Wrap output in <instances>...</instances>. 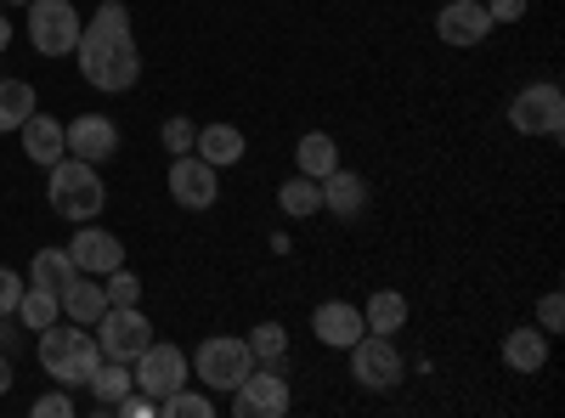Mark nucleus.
<instances>
[{
    "mask_svg": "<svg viewBox=\"0 0 565 418\" xmlns=\"http://www.w3.org/2000/svg\"><path fill=\"white\" fill-rule=\"evenodd\" d=\"M0 351H7V356L18 351V329H12V322H7V317H0Z\"/></svg>",
    "mask_w": 565,
    "mask_h": 418,
    "instance_id": "e433bc0d",
    "label": "nucleus"
},
{
    "mask_svg": "<svg viewBox=\"0 0 565 418\" xmlns=\"http://www.w3.org/2000/svg\"><path fill=\"white\" fill-rule=\"evenodd\" d=\"M537 329H543V334H559V329H565V300H559V294H543V306H537Z\"/></svg>",
    "mask_w": 565,
    "mask_h": 418,
    "instance_id": "f704fd0d",
    "label": "nucleus"
},
{
    "mask_svg": "<svg viewBox=\"0 0 565 418\" xmlns=\"http://www.w3.org/2000/svg\"><path fill=\"white\" fill-rule=\"evenodd\" d=\"M23 289H29V283H23V277H18L12 266H0V317H12V311H18V300H23Z\"/></svg>",
    "mask_w": 565,
    "mask_h": 418,
    "instance_id": "72a5a7b5",
    "label": "nucleus"
},
{
    "mask_svg": "<svg viewBox=\"0 0 565 418\" xmlns=\"http://www.w3.org/2000/svg\"><path fill=\"white\" fill-rule=\"evenodd\" d=\"M7 390H12V356L0 351V396H7Z\"/></svg>",
    "mask_w": 565,
    "mask_h": 418,
    "instance_id": "4c0bfd02",
    "label": "nucleus"
},
{
    "mask_svg": "<svg viewBox=\"0 0 565 418\" xmlns=\"http://www.w3.org/2000/svg\"><path fill=\"white\" fill-rule=\"evenodd\" d=\"M159 136H164V148H170V153H193L199 125H193V119H164V130H159Z\"/></svg>",
    "mask_w": 565,
    "mask_h": 418,
    "instance_id": "2f4dec72",
    "label": "nucleus"
},
{
    "mask_svg": "<svg viewBox=\"0 0 565 418\" xmlns=\"http://www.w3.org/2000/svg\"><path fill=\"white\" fill-rule=\"evenodd\" d=\"M159 412L164 418H210L215 412V396L210 390H170V396H159Z\"/></svg>",
    "mask_w": 565,
    "mask_h": 418,
    "instance_id": "cd10ccee",
    "label": "nucleus"
},
{
    "mask_svg": "<svg viewBox=\"0 0 565 418\" xmlns=\"http://www.w3.org/2000/svg\"><path fill=\"white\" fill-rule=\"evenodd\" d=\"M74 57H79L85 85H97V90H130V85L141 79V52H136V40H130V34L79 29Z\"/></svg>",
    "mask_w": 565,
    "mask_h": 418,
    "instance_id": "f03ea898",
    "label": "nucleus"
},
{
    "mask_svg": "<svg viewBox=\"0 0 565 418\" xmlns=\"http://www.w3.org/2000/svg\"><path fill=\"white\" fill-rule=\"evenodd\" d=\"M85 29H97V34H130V12L119 7V0H103V7L85 18Z\"/></svg>",
    "mask_w": 565,
    "mask_h": 418,
    "instance_id": "7c9ffc66",
    "label": "nucleus"
},
{
    "mask_svg": "<svg viewBox=\"0 0 565 418\" xmlns=\"http://www.w3.org/2000/svg\"><path fill=\"white\" fill-rule=\"evenodd\" d=\"M79 277V266L68 260V249H34V266H29V283L45 289V294H63Z\"/></svg>",
    "mask_w": 565,
    "mask_h": 418,
    "instance_id": "412c9836",
    "label": "nucleus"
},
{
    "mask_svg": "<svg viewBox=\"0 0 565 418\" xmlns=\"http://www.w3.org/2000/svg\"><path fill=\"white\" fill-rule=\"evenodd\" d=\"M509 125L521 130V136H559L565 130V97H559V85L554 79H537L526 90H514Z\"/></svg>",
    "mask_w": 565,
    "mask_h": 418,
    "instance_id": "6e6552de",
    "label": "nucleus"
},
{
    "mask_svg": "<svg viewBox=\"0 0 565 418\" xmlns=\"http://www.w3.org/2000/svg\"><path fill=\"white\" fill-rule=\"evenodd\" d=\"M57 300H63V317H68V322H79V329H90V322H97V317L108 311V289H103L90 271H79Z\"/></svg>",
    "mask_w": 565,
    "mask_h": 418,
    "instance_id": "a211bd4d",
    "label": "nucleus"
},
{
    "mask_svg": "<svg viewBox=\"0 0 565 418\" xmlns=\"http://www.w3.org/2000/svg\"><path fill=\"white\" fill-rule=\"evenodd\" d=\"M34 108H40V97H34V85H29V79H0V136L18 130Z\"/></svg>",
    "mask_w": 565,
    "mask_h": 418,
    "instance_id": "393cba45",
    "label": "nucleus"
},
{
    "mask_svg": "<svg viewBox=\"0 0 565 418\" xmlns=\"http://www.w3.org/2000/svg\"><path fill=\"white\" fill-rule=\"evenodd\" d=\"M249 351H255V362H282L289 356V329H282V322H260L249 334Z\"/></svg>",
    "mask_w": 565,
    "mask_h": 418,
    "instance_id": "c85d7f7f",
    "label": "nucleus"
},
{
    "mask_svg": "<svg viewBox=\"0 0 565 418\" xmlns=\"http://www.w3.org/2000/svg\"><path fill=\"white\" fill-rule=\"evenodd\" d=\"M277 204H282V215H295V221L317 215V210H322V181H311V175L282 181V187H277Z\"/></svg>",
    "mask_w": 565,
    "mask_h": 418,
    "instance_id": "a878e982",
    "label": "nucleus"
},
{
    "mask_svg": "<svg viewBox=\"0 0 565 418\" xmlns=\"http://www.w3.org/2000/svg\"><path fill=\"white\" fill-rule=\"evenodd\" d=\"M351 374L362 390H396L402 385V351L391 334H362L351 345Z\"/></svg>",
    "mask_w": 565,
    "mask_h": 418,
    "instance_id": "9d476101",
    "label": "nucleus"
},
{
    "mask_svg": "<svg viewBox=\"0 0 565 418\" xmlns=\"http://www.w3.org/2000/svg\"><path fill=\"white\" fill-rule=\"evenodd\" d=\"M311 334H317L328 351H351V345L367 334L362 306H351V300H322V306L311 311Z\"/></svg>",
    "mask_w": 565,
    "mask_h": 418,
    "instance_id": "4468645a",
    "label": "nucleus"
},
{
    "mask_svg": "<svg viewBox=\"0 0 565 418\" xmlns=\"http://www.w3.org/2000/svg\"><path fill=\"white\" fill-rule=\"evenodd\" d=\"M0 7H29V0H0Z\"/></svg>",
    "mask_w": 565,
    "mask_h": 418,
    "instance_id": "ea45409f",
    "label": "nucleus"
},
{
    "mask_svg": "<svg viewBox=\"0 0 565 418\" xmlns=\"http://www.w3.org/2000/svg\"><path fill=\"white\" fill-rule=\"evenodd\" d=\"M18 136H23V153L40 164V170H52L57 159H68V142H63V125L52 119V114H29L23 125H18Z\"/></svg>",
    "mask_w": 565,
    "mask_h": 418,
    "instance_id": "dca6fc26",
    "label": "nucleus"
},
{
    "mask_svg": "<svg viewBox=\"0 0 565 418\" xmlns=\"http://www.w3.org/2000/svg\"><path fill=\"white\" fill-rule=\"evenodd\" d=\"M63 142H68V153H74V159L103 164V159H114V153H119V125H114L108 114H79L74 125H63Z\"/></svg>",
    "mask_w": 565,
    "mask_h": 418,
    "instance_id": "ddd939ff",
    "label": "nucleus"
},
{
    "mask_svg": "<svg viewBox=\"0 0 565 418\" xmlns=\"http://www.w3.org/2000/svg\"><path fill=\"white\" fill-rule=\"evenodd\" d=\"M12 45V18H0V52Z\"/></svg>",
    "mask_w": 565,
    "mask_h": 418,
    "instance_id": "58836bf2",
    "label": "nucleus"
},
{
    "mask_svg": "<svg viewBox=\"0 0 565 418\" xmlns=\"http://www.w3.org/2000/svg\"><path fill=\"white\" fill-rule=\"evenodd\" d=\"M492 12H487V0H447V7L436 12V34L441 45H458V52H469V45H481L492 34Z\"/></svg>",
    "mask_w": 565,
    "mask_h": 418,
    "instance_id": "f8f14e48",
    "label": "nucleus"
},
{
    "mask_svg": "<svg viewBox=\"0 0 565 418\" xmlns=\"http://www.w3.org/2000/svg\"><path fill=\"white\" fill-rule=\"evenodd\" d=\"M244 130L238 125H204L199 130V142H193V153L204 159V164H215V170H226V164H238L244 159Z\"/></svg>",
    "mask_w": 565,
    "mask_h": 418,
    "instance_id": "aec40b11",
    "label": "nucleus"
},
{
    "mask_svg": "<svg viewBox=\"0 0 565 418\" xmlns=\"http://www.w3.org/2000/svg\"><path fill=\"white\" fill-rule=\"evenodd\" d=\"M295 164H300V175L322 181L328 170L340 164V142H334L328 130H306V136H300V148H295Z\"/></svg>",
    "mask_w": 565,
    "mask_h": 418,
    "instance_id": "4be33fe9",
    "label": "nucleus"
},
{
    "mask_svg": "<svg viewBox=\"0 0 565 418\" xmlns=\"http://www.w3.org/2000/svg\"><path fill=\"white\" fill-rule=\"evenodd\" d=\"M34 356H40V367H45V374H52L63 390L90 385V374H97V362H103L97 334H85L79 322H52V329H40Z\"/></svg>",
    "mask_w": 565,
    "mask_h": 418,
    "instance_id": "f257e3e1",
    "label": "nucleus"
},
{
    "mask_svg": "<svg viewBox=\"0 0 565 418\" xmlns=\"http://www.w3.org/2000/svg\"><path fill=\"white\" fill-rule=\"evenodd\" d=\"M503 362L514 367V374H543L548 334L537 329V322H526V329H509V334H503Z\"/></svg>",
    "mask_w": 565,
    "mask_h": 418,
    "instance_id": "f3484780",
    "label": "nucleus"
},
{
    "mask_svg": "<svg viewBox=\"0 0 565 418\" xmlns=\"http://www.w3.org/2000/svg\"><path fill=\"white\" fill-rule=\"evenodd\" d=\"M362 204H367V181L362 175H351L345 164H334L322 175V210H334V215H362Z\"/></svg>",
    "mask_w": 565,
    "mask_h": 418,
    "instance_id": "6ab92c4d",
    "label": "nucleus"
},
{
    "mask_svg": "<svg viewBox=\"0 0 565 418\" xmlns=\"http://www.w3.org/2000/svg\"><path fill=\"white\" fill-rule=\"evenodd\" d=\"M12 317L23 322V329H29V334H40V329H52V322H63V300H57V294H45V289H34V283H29Z\"/></svg>",
    "mask_w": 565,
    "mask_h": 418,
    "instance_id": "b1692460",
    "label": "nucleus"
},
{
    "mask_svg": "<svg viewBox=\"0 0 565 418\" xmlns=\"http://www.w3.org/2000/svg\"><path fill=\"white\" fill-rule=\"evenodd\" d=\"M362 322H367V334H402V322H407V300L396 289H373L367 306H362Z\"/></svg>",
    "mask_w": 565,
    "mask_h": 418,
    "instance_id": "5701e85b",
    "label": "nucleus"
},
{
    "mask_svg": "<svg viewBox=\"0 0 565 418\" xmlns=\"http://www.w3.org/2000/svg\"><path fill=\"white\" fill-rule=\"evenodd\" d=\"M90 334H97L103 362H136L153 345V322L141 317V306H108L97 322H90Z\"/></svg>",
    "mask_w": 565,
    "mask_h": 418,
    "instance_id": "39448f33",
    "label": "nucleus"
},
{
    "mask_svg": "<svg viewBox=\"0 0 565 418\" xmlns=\"http://www.w3.org/2000/svg\"><path fill=\"white\" fill-rule=\"evenodd\" d=\"M29 412H34V418H74V396H68V390H45V396H34Z\"/></svg>",
    "mask_w": 565,
    "mask_h": 418,
    "instance_id": "473e14b6",
    "label": "nucleus"
},
{
    "mask_svg": "<svg viewBox=\"0 0 565 418\" xmlns=\"http://www.w3.org/2000/svg\"><path fill=\"white\" fill-rule=\"evenodd\" d=\"M289 407H295V396H289V379H282L277 362L249 367V379L232 390V412L238 418H282Z\"/></svg>",
    "mask_w": 565,
    "mask_h": 418,
    "instance_id": "0eeeda50",
    "label": "nucleus"
},
{
    "mask_svg": "<svg viewBox=\"0 0 565 418\" xmlns=\"http://www.w3.org/2000/svg\"><path fill=\"white\" fill-rule=\"evenodd\" d=\"M45 199H52V210L63 215V221H97L103 215V204H108V187H103V175H97V164H85V159H57L52 170H45Z\"/></svg>",
    "mask_w": 565,
    "mask_h": 418,
    "instance_id": "7ed1b4c3",
    "label": "nucleus"
},
{
    "mask_svg": "<svg viewBox=\"0 0 565 418\" xmlns=\"http://www.w3.org/2000/svg\"><path fill=\"white\" fill-rule=\"evenodd\" d=\"M79 29L85 23L68 0H29V40H34L40 57H74Z\"/></svg>",
    "mask_w": 565,
    "mask_h": 418,
    "instance_id": "423d86ee",
    "label": "nucleus"
},
{
    "mask_svg": "<svg viewBox=\"0 0 565 418\" xmlns=\"http://www.w3.org/2000/svg\"><path fill=\"white\" fill-rule=\"evenodd\" d=\"M108 306H141V277L136 271H125V266H114L108 271Z\"/></svg>",
    "mask_w": 565,
    "mask_h": 418,
    "instance_id": "c756f323",
    "label": "nucleus"
},
{
    "mask_svg": "<svg viewBox=\"0 0 565 418\" xmlns=\"http://www.w3.org/2000/svg\"><path fill=\"white\" fill-rule=\"evenodd\" d=\"M255 367V351L249 340H232V334H210L199 351H193V379L210 390V396H232Z\"/></svg>",
    "mask_w": 565,
    "mask_h": 418,
    "instance_id": "20e7f679",
    "label": "nucleus"
},
{
    "mask_svg": "<svg viewBox=\"0 0 565 418\" xmlns=\"http://www.w3.org/2000/svg\"><path fill=\"white\" fill-rule=\"evenodd\" d=\"M90 396H97V407H114L125 390H136V379H130V362H97V374H90V385H85Z\"/></svg>",
    "mask_w": 565,
    "mask_h": 418,
    "instance_id": "bb28decb",
    "label": "nucleus"
},
{
    "mask_svg": "<svg viewBox=\"0 0 565 418\" xmlns=\"http://www.w3.org/2000/svg\"><path fill=\"white\" fill-rule=\"evenodd\" d=\"M130 379H136V390H148L159 401V396H170V390H181L186 379H193V367H186V356L170 340H153L148 351L130 362Z\"/></svg>",
    "mask_w": 565,
    "mask_h": 418,
    "instance_id": "1a4fd4ad",
    "label": "nucleus"
},
{
    "mask_svg": "<svg viewBox=\"0 0 565 418\" xmlns=\"http://www.w3.org/2000/svg\"><path fill=\"white\" fill-rule=\"evenodd\" d=\"M68 260H74L79 271H90V277H108L114 266H125V244L114 238V232L90 226V221H79L74 244H68Z\"/></svg>",
    "mask_w": 565,
    "mask_h": 418,
    "instance_id": "2eb2a0df",
    "label": "nucleus"
},
{
    "mask_svg": "<svg viewBox=\"0 0 565 418\" xmlns=\"http://www.w3.org/2000/svg\"><path fill=\"white\" fill-rule=\"evenodd\" d=\"M170 199L181 210H215L221 199V170L204 164L199 153H175L170 159Z\"/></svg>",
    "mask_w": 565,
    "mask_h": 418,
    "instance_id": "9b49d317",
    "label": "nucleus"
},
{
    "mask_svg": "<svg viewBox=\"0 0 565 418\" xmlns=\"http://www.w3.org/2000/svg\"><path fill=\"white\" fill-rule=\"evenodd\" d=\"M487 12H492V23H521L526 0H487Z\"/></svg>",
    "mask_w": 565,
    "mask_h": 418,
    "instance_id": "c9c22d12",
    "label": "nucleus"
}]
</instances>
